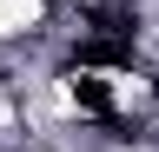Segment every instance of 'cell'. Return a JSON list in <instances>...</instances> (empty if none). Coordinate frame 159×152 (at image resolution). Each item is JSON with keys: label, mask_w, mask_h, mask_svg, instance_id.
<instances>
[{"label": "cell", "mask_w": 159, "mask_h": 152, "mask_svg": "<svg viewBox=\"0 0 159 152\" xmlns=\"http://www.w3.org/2000/svg\"><path fill=\"white\" fill-rule=\"evenodd\" d=\"M80 66H126V46L119 40H86L80 46Z\"/></svg>", "instance_id": "obj_1"}, {"label": "cell", "mask_w": 159, "mask_h": 152, "mask_svg": "<svg viewBox=\"0 0 159 152\" xmlns=\"http://www.w3.org/2000/svg\"><path fill=\"white\" fill-rule=\"evenodd\" d=\"M73 99L86 106V112H106V106H113V99H106V86H99V80H73Z\"/></svg>", "instance_id": "obj_2"}]
</instances>
